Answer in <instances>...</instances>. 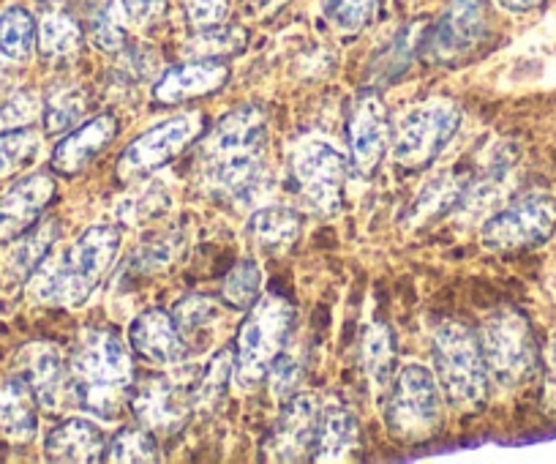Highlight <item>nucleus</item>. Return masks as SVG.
<instances>
[{
    "mask_svg": "<svg viewBox=\"0 0 556 464\" xmlns=\"http://www.w3.org/2000/svg\"><path fill=\"white\" fill-rule=\"evenodd\" d=\"M200 173L207 189L235 205H249L270 189L267 118L256 104L229 110L200 142Z\"/></svg>",
    "mask_w": 556,
    "mask_h": 464,
    "instance_id": "nucleus-1",
    "label": "nucleus"
},
{
    "mask_svg": "<svg viewBox=\"0 0 556 464\" xmlns=\"http://www.w3.org/2000/svg\"><path fill=\"white\" fill-rule=\"evenodd\" d=\"M117 249L121 227L93 224L66 249L47 254L45 263L28 276V296L45 306H83L112 268Z\"/></svg>",
    "mask_w": 556,
    "mask_h": 464,
    "instance_id": "nucleus-2",
    "label": "nucleus"
},
{
    "mask_svg": "<svg viewBox=\"0 0 556 464\" xmlns=\"http://www.w3.org/2000/svg\"><path fill=\"white\" fill-rule=\"evenodd\" d=\"M74 383V407L115 421L128 407L134 364L126 341L112 328H85L68 359Z\"/></svg>",
    "mask_w": 556,
    "mask_h": 464,
    "instance_id": "nucleus-3",
    "label": "nucleus"
},
{
    "mask_svg": "<svg viewBox=\"0 0 556 464\" xmlns=\"http://www.w3.org/2000/svg\"><path fill=\"white\" fill-rule=\"evenodd\" d=\"M431 372L442 399L458 413H478L489 402L491 380L480 355L478 334L458 319H445L431 336Z\"/></svg>",
    "mask_w": 556,
    "mask_h": 464,
    "instance_id": "nucleus-4",
    "label": "nucleus"
},
{
    "mask_svg": "<svg viewBox=\"0 0 556 464\" xmlns=\"http://www.w3.org/2000/svg\"><path fill=\"white\" fill-rule=\"evenodd\" d=\"M295 330V306L290 298L267 292L256 298L254 306L240 325L235 344V380L243 388H254L265 380L276 355L290 344Z\"/></svg>",
    "mask_w": 556,
    "mask_h": 464,
    "instance_id": "nucleus-5",
    "label": "nucleus"
},
{
    "mask_svg": "<svg viewBox=\"0 0 556 464\" xmlns=\"http://www.w3.org/2000/svg\"><path fill=\"white\" fill-rule=\"evenodd\" d=\"M478 344L491 386L502 391H516L538 372L540 353L532 325L516 309L489 314L478 330Z\"/></svg>",
    "mask_w": 556,
    "mask_h": 464,
    "instance_id": "nucleus-6",
    "label": "nucleus"
},
{
    "mask_svg": "<svg viewBox=\"0 0 556 464\" xmlns=\"http://www.w3.org/2000/svg\"><path fill=\"white\" fill-rule=\"evenodd\" d=\"M384 424L404 442L426 440L442 424V391L434 372L424 364H406L393 375L384 402Z\"/></svg>",
    "mask_w": 556,
    "mask_h": 464,
    "instance_id": "nucleus-7",
    "label": "nucleus"
},
{
    "mask_svg": "<svg viewBox=\"0 0 556 464\" xmlns=\"http://www.w3.org/2000/svg\"><path fill=\"white\" fill-rule=\"evenodd\" d=\"M554 233L556 197L548 191H529L485 218L480 229V243L489 252L516 254L540 247Z\"/></svg>",
    "mask_w": 556,
    "mask_h": 464,
    "instance_id": "nucleus-8",
    "label": "nucleus"
},
{
    "mask_svg": "<svg viewBox=\"0 0 556 464\" xmlns=\"http://www.w3.org/2000/svg\"><path fill=\"white\" fill-rule=\"evenodd\" d=\"M462 126V106L451 99H434L415 106L395 126L393 159L404 170H426L442 156Z\"/></svg>",
    "mask_w": 556,
    "mask_h": 464,
    "instance_id": "nucleus-9",
    "label": "nucleus"
},
{
    "mask_svg": "<svg viewBox=\"0 0 556 464\" xmlns=\"http://www.w3.org/2000/svg\"><path fill=\"white\" fill-rule=\"evenodd\" d=\"M205 131V115L202 112H180L162 124L151 126L139 137H134L126 151L117 159V178L123 184H137V180L151 178L162 167L180 156L189 146L200 140Z\"/></svg>",
    "mask_w": 556,
    "mask_h": 464,
    "instance_id": "nucleus-10",
    "label": "nucleus"
},
{
    "mask_svg": "<svg viewBox=\"0 0 556 464\" xmlns=\"http://www.w3.org/2000/svg\"><path fill=\"white\" fill-rule=\"evenodd\" d=\"M350 159L325 140H303L290 156V175L303 205L319 216H333L344 205Z\"/></svg>",
    "mask_w": 556,
    "mask_h": 464,
    "instance_id": "nucleus-11",
    "label": "nucleus"
},
{
    "mask_svg": "<svg viewBox=\"0 0 556 464\" xmlns=\"http://www.w3.org/2000/svg\"><path fill=\"white\" fill-rule=\"evenodd\" d=\"M491 34L485 0H447L426 36L424 55L437 66H462L483 47Z\"/></svg>",
    "mask_w": 556,
    "mask_h": 464,
    "instance_id": "nucleus-12",
    "label": "nucleus"
},
{
    "mask_svg": "<svg viewBox=\"0 0 556 464\" xmlns=\"http://www.w3.org/2000/svg\"><path fill=\"white\" fill-rule=\"evenodd\" d=\"M191 388L194 383H180L169 375L139 377L128 391V410L137 424L153 435H175L184 429L194 407Z\"/></svg>",
    "mask_w": 556,
    "mask_h": 464,
    "instance_id": "nucleus-13",
    "label": "nucleus"
},
{
    "mask_svg": "<svg viewBox=\"0 0 556 464\" xmlns=\"http://www.w3.org/2000/svg\"><path fill=\"white\" fill-rule=\"evenodd\" d=\"M319 415H323V402L314 393H292L262 446V459L285 464L312 459Z\"/></svg>",
    "mask_w": 556,
    "mask_h": 464,
    "instance_id": "nucleus-14",
    "label": "nucleus"
},
{
    "mask_svg": "<svg viewBox=\"0 0 556 464\" xmlns=\"http://www.w3.org/2000/svg\"><path fill=\"white\" fill-rule=\"evenodd\" d=\"M346 137H350V167L361 178H371L390 146V112L382 96L374 90L357 96Z\"/></svg>",
    "mask_w": 556,
    "mask_h": 464,
    "instance_id": "nucleus-15",
    "label": "nucleus"
},
{
    "mask_svg": "<svg viewBox=\"0 0 556 464\" xmlns=\"http://www.w3.org/2000/svg\"><path fill=\"white\" fill-rule=\"evenodd\" d=\"M232 77V68L224 58H191L164 68L153 83V101L159 106L186 104V101L213 96Z\"/></svg>",
    "mask_w": 556,
    "mask_h": 464,
    "instance_id": "nucleus-16",
    "label": "nucleus"
},
{
    "mask_svg": "<svg viewBox=\"0 0 556 464\" xmlns=\"http://www.w3.org/2000/svg\"><path fill=\"white\" fill-rule=\"evenodd\" d=\"M55 178L50 173H34L20 178L0 195V243H9L28 233L41 213L55 200Z\"/></svg>",
    "mask_w": 556,
    "mask_h": 464,
    "instance_id": "nucleus-17",
    "label": "nucleus"
},
{
    "mask_svg": "<svg viewBox=\"0 0 556 464\" xmlns=\"http://www.w3.org/2000/svg\"><path fill=\"white\" fill-rule=\"evenodd\" d=\"M20 375L30 383L36 399H39V407L50 410V413L74 410L72 369L58 347L47 344V341L28 347L25 369Z\"/></svg>",
    "mask_w": 556,
    "mask_h": 464,
    "instance_id": "nucleus-18",
    "label": "nucleus"
},
{
    "mask_svg": "<svg viewBox=\"0 0 556 464\" xmlns=\"http://www.w3.org/2000/svg\"><path fill=\"white\" fill-rule=\"evenodd\" d=\"M128 344L151 364L173 366L186 359V334L167 309H146L128 328Z\"/></svg>",
    "mask_w": 556,
    "mask_h": 464,
    "instance_id": "nucleus-19",
    "label": "nucleus"
},
{
    "mask_svg": "<svg viewBox=\"0 0 556 464\" xmlns=\"http://www.w3.org/2000/svg\"><path fill=\"white\" fill-rule=\"evenodd\" d=\"M117 137V118L110 112H101L96 118H88L85 124L74 126L66 137L52 151V170L66 178L79 175L88 170Z\"/></svg>",
    "mask_w": 556,
    "mask_h": 464,
    "instance_id": "nucleus-20",
    "label": "nucleus"
},
{
    "mask_svg": "<svg viewBox=\"0 0 556 464\" xmlns=\"http://www.w3.org/2000/svg\"><path fill=\"white\" fill-rule=\"evenodd\" d=\"M45 453L52 462L93 464L106 453V437L90 418H66L47 435Z\"/></svg>",
    "mask_w": 556,
    "mask_h": 464,
    "instance_id": "nucleus-21",
    "label": "nucleus"
},
{
    "mask_svg": "<svg viewBox=\"0 0 556 464\" xmlns=\"http://www.w3.org/2000/svg\"><path fill=\"white\" fill-rule=\"evenodd\" d=\"M39 429V399L23 375L0 383V435L14 442L34 440Z\"/></svg>",
    "mask_w": 556,
    "mask_h": 464,
    "instance_id": "nucleus-22",
    "label": "nucleus"
},
{
    "mask_svg": "<svg viewBox=\"0 0 556 464\" xmlns=\"http://www.w3.org/2000/svg\"><path fill=\"white\" fill-rule=\"evenodd\" d=\"M251 243L267 254H285L298 243L303 233V216L292 208L270 205L251 213L245 224Z\"/></svg>",
    "mask_w": 556,
    "mask_h": 464,
    "instance_id": "nucleus-23",
    "label": "nucleus"
},
{
    "mask_svg": "<svg viewBox=\"0 0 556 464\" xmlns=\"http://www.w3.org/2000/svg\"><path fill=\"white\" fill-rule=\"evenodd\" d=\"M83 25L68 9H45L39 20V34H36V50L47 63L61 66V63L74 61L83 50Z\"/></svg>",
    "mask_w": 556,
    "mask_h": 464,
    "instance_id": "nucleus-24",
    "label": "nucleus"
},
{
    "mask_svg": "<svg viewBox=\"0 0 556 464\" xmlns=\"http://www.w3.org/2000/svg\"><path fill=\"white\" fill-rule=\"evenodd\" d=\"M357 440H361V429H357L355 415L341 404H328L319 415L312 462H344L357 448Z\"/></svg>",
    "mask_w": 556,
    "mask_h": 464,
    "instance_id": "nucleus-25",
    "label": "nucleus"
},
{
    "mask_svg": "<svg viewBox=\"0 0 556 464\" xmlns=\"http://www.w3.org/2000/svg\"><path fill=\"white\" fill-rule=\"evenodd\" d=\"M361 366L371 388H388L395 375V339L388 323H368L361 339Z\"/></svg>",
    "mask_w": 556,
    "mask_h": 464,
    "instance_id": "nucleus-26",
    "label": "nucleus"
},
{
    "mask_svg": "<svg viewBox=\"0 0 556 464\" xmlns=\"http://www.w3.org/2000/svg\"><path fill=\"white\" fill-rule=\"evenodd\" d=\"M61 233V222L58 218H47V222H36L28 233L14 238V247L7 258V268L14 279H25L45 263L47 254L52 252Z\"/></svg>",
    "mask_w": 556,
    "mask_h": 464,
    "instance_id": "nucleus-27",
    "label": "nucleus"
},
{
    "mask_svg": "<svg viewBox=\"0 0 556 464\" xmlns=\"http://www.w3.org/2000/svg\"><path fill=\"white\" fill-rule=\"evenodd\" d=\"M467 186H469V180L462 178V175H456V173L437 175V178H431L429 184L424 186V191L417 195L415 205L409 208V216H406V222L426 224V222H434V218L445 216L447 211H453L456 205H462Z\"/></svg>",
    "mask_w": 556,
    "mask_h": 464,
    "instance_id": "nucleus-28",
    "label": "nucleus"
},
{
    "mask_svg": "<svg viewBox=\"0 0 556 464\" xmlns=\"http://www.w3.org/2000/svg\"><path fill=\"white\" fill-rule=\"evenodd\" d=\"M235 383V350L232 347H222L213 359L202 366L197 375L194 388H191V404L200 413H213L224 397L229 393V386Z\"/></svg>",
    "mask_w": 556,
    "mask_h": 464,
    "instance_id": "nucleus-29",
    "label": "nucleus"
},
{
    "mask_svg": "<svg viewBox=\"0 0 556 464\" xmlns=\"http://www.w3.org/2000/svg\"><path fill=\"white\" fill-rule=\"evenodd\" d=\"M90 112V93L79 85H68V88H58L47 96L41 118H45L47 135H61V131H72L85 121Z\"/></svg>",
    "mask_w": 556,
    "mask_h": 464,
    "instance_id": "nucleus-30",
    "label": "nucleus"
},
{
    "mask_svg": "<svg viewBox=\"0 0 556 464\" xmlns=\"http://www.w3.org/2000/svg\"><path fill=\"white\" fill-rule=\"evenodd\" d=\"M39 23L23 7H12L0 14V55L9 61H28L36 50Z\"/></svg>",
    "mask_w": 556,
    "mask_h": 464,
    "instance_id": "nucleus-31",
    "label": "nucleus"
},
{
    "mask_svg": "<svg viewBox=\"0 0 556 464\" xmlns=\"http://www.w3.org/2000/svg\"><path fill=\"white\" fill-rule=\"evenodd\" d=\"M104 459L112 464H153L159 462V440L146 426H126L106 442Z\"/></svg>",
    "mask_w": 556,
    "mask_h": 464,
    "instance_id": "nucleus-32",
    "label": "nucleus"
},
{
    "mask_svg": "<svg viewBox=\"0 0 556 464\" xmlns=\"http://www.w3.org/2000/svg\"><path fill=\"white\" fill-rule=\"evenodd\" d=\"M245 36L243 28H235V25H216V28L205 30H191L189 41H186V50L191 52V58H235L245 50Z\"/></svg>",
    "mask_w": 556,
    "mask_h": 464,
    "instance_id": "nucleus-33",
    "label": "nucleus"
},
{
    "mask_svg": "<svg viewBox=\"0 0 556 464\" xmlns=\"http://www.w3.org/2000/svg\"><path fill=\"white\" fill-rule=\"evenodd\" d=\"M303 372H306V353H303V347L292 344L290 339V344L276 355V361H273L270 369H267L265 375L270 397L276 399V402H287L292 393H298Z\"/></svg>",
    "mask_w": 556,
    "mask_h": 464,
    "instance_id": "nucleus-34",
    "label": "nucleus"
},
{
    "mask_svg": "<svg viewBox=\"0 0 556 464\" xmlns=\"http://www.w3.org/2000/svg\"><path fill=\"white\" fill-rule=\"evenodd\" d=\"M41 148V135L34 126H23V129L0 131V178L20 173L28 167L36 159Z\"/></svg>",
    "mask_w": 556,
    "mask_h": 464,
    "instance_id": "nucleus-35",
    "label": "nucleus"
},
{
    "mask_svg": "<svg viewBox=\"0 0 556 464\" xmlns=\"http://www.w3.org/2000/svg\"><path fill=\"white\" fill-rule=\"evenodd\" d=\"M262 292V268L256 260H240L227 274L222 287V298L238 312H249Z\"/></svg>",
    "mask_w": 556,
    "mask_h": 464,
    "instance_id": "nucleus-36",
    "label": "nucleus"
},
{
    "mask_svg": "<svg viewBox=\"0 0 556 464\" xmlns=\"http://www.w3.org/2000/svg\"><path fill=\"white\" fill-rule=\"evenodd\" d=\"M325 20L333 25L339 34L355 36L371 23L377 0H319Z\"/></svg>",
    "mask_w": 556,
    "mask_h": 464,
    "instance_id": "nucleus-37",
    "label": "nucleus"
},
{
    "mask_svg": "<svg viewBox=\"0 0 556 464\" xmlns=\"http://www.w3.org/2000/svg\"><path fill=\"white\" fill-rule=\"evenodd\" d=\"M88 39L93 41L96 50L110 52V55H117L123 47L128 45L126 39V25L117 17L115 9L110 3H101L90 12L88 17Z\"/></svg>",
    "mask_w": 556,
    "mask_h": 464,
    "instance_id": "nucleus-38",
    "label": "nucleus"
},
{
    "mask_svg": "<svg viewBox=\"0 0 556 464\" xmlns=\"http://www.w3.org/2000/svg\"><path fill=\"white\" fill-rule=\"evenodd\" d=\"M173 317L186 336L200 334L218 319V303L205 296H184L173 306Z\"/></svg>",
    "mask_w": 556,
    "mask_h": 464,
    "instance_id": "nucleus-39",
    "label": "nucleus"
},
{
    "mask_svg": "<svg viewBox=\"0 0 556 464\" xmlns=\"http://www.w3.org/2000/svg\"><path fill=\"white\" fill-rule=\"evenodd\" d=\"M41 110H45V104L34 90H20V93L9 96L7 101H0V131L30 126L39 118Z\"/></svg>",
    "mask_w": 556,
    "mask_h": 464,
    "instance_id": "nucleus-40",
    "label": "nucleus"
},
{
    "mask_svg": "<svg viewBox=\"0 0 556 464\" xmlns=\"http://www.w3.org/2000/svg\"><path fill=\"white\" fill-rule=\"evenodd\" d=\"M123 55V74L131 77V83L153 79L159 74V55L148 45H126L121 50Z\"/></svg>",
    "mask_w": 556,
    "mask_h": 464,
    "instance_id": "nucleus-41",
    "label": "nucleus"
},
{
    "mask_svg": "<svg viewBox=\"0 0 556 464\" xmlns=\"http://www.w3.org/2000/svg\"><path fill=\"white\" fill-rule=\"evenodd\" d=\"M229 0H186V23L191 30L216 28L227 23Z\"/></svg>",
    "mask_w": 556,
    "mask_h": 464,
    "instance_id": "nucleus-42",
    "label": "nucleus"
},
{
    "mask_svg": "<svg viewBox=\"0 0 556 464\" xmlns=\"http://www.w3.org/2000/svg\"><path fill=\"white\" fill-rule=\"evenodd\" d=\"M169 0H121V12L128 23L139 28H151L167 14Z\"/></svg>",
    "mask_w": 556,
    "mask_h": 464,
    "instance_id": "nucleus-43",
    "label": "nucleus"
},
{
    "mask_svg": "<svg viewBox=\"0 0 556 464\" xmlns=\"http://www.w3.org/2000/svg\"><path fill=\"white\" fill-rule=\"evenodd\" d=\"M545 388H548L551 402L556 404V339L545 350Z\"/></svg>",
    "mask_w": 556,
    "mask_h": 464,
    "instance_id": "nucleus-44",
    "label": "nucleus"
},
{
    "mask_svg": "<svg viewBox=\"0 0 556 464\" xmlns=\"http://www.w3.org/2000/svg\"><path fill=\"white\" fill-rule=\"evenodd\" d=\"M502 7L507 9V12H532V9H538V7H543L545 0H500Z\"/></svg>",
    "mask_w": 556,
    "mask_h": 464,
    "instance_id": "nucleus-45",
    "label": "nucleus"
},
{
    "mask_svg": "<svg viewBox=\"0 0 556 464\" xmlns=\"http://www.w3.org/2000/svg\"><path fill=\"white\" fill-rule=\"evenodd\" d=\"M41 9H68L72 7V0H39Z\"/></svg>",
    "mask_w": 556,
    "mask_h": 464,
    "instance_id": "nucleus-46",
    "label": "nucleus"
},
{
    "mask_svg": "<svg viewBox=\"0 0 556 464\" xmlns=\"http://www.w3.org/2000/svg\"><path fill=\"white\" fill-rule=\"evenodd\" d=\"M7 79V68H3V63H0V83Z\"/></svg>",
    "mask_w": 556,
    "mask_h": 464,
    "instance_id": "nucleus-47",
    "label": "nucleus"
}]
</instances>
